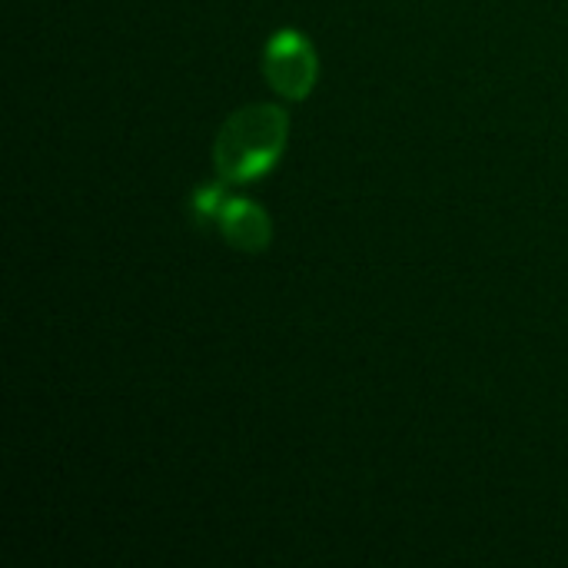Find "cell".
I'll use <instances>...</instances> for the list:
<instances>
[{"mask_svg":"<svg viewBox=\"0 0 568 568\" xmlns=\"http://www.w3.org/2000/svg\"><path fill=\"white\" fill-rule=\"evenodd\" d=\"M216 223H220V233L226 236V243L243 253H263L273 240L270 216L256 203L240 200V196H226Z\"/></svg>","mask_w":568,"mask_h":568,"instance_id":"obj_3","label":"cell"},{"mask_svg":"<svg viewBox=\"0 0 568 568\" xmlns=\"http://www.w3.org/2000/svg\"><path fill=\"white\" fill-rule=\"evenodd\" d=\"M223 203H226V190L216 183H206V186H200L196 193H193V200H190V216L196 220V226H210V223H216L220 220V210H223Z\"/></svg>","mask_w":568,"mask_h":568,"instance_id":"obj_4","label":"cell"},{"mask_svg":"<svg viewBox=\"0 0 568 568\" xmlns=\"http://www.w3.org/2000/svg\"><path fill=\"white\" fill-rule=\"evenodd\" d=\"M290 116L276 103H250L226 116L213 143V163L223 183H253L266 176L286 150Z\"/></svg>","mask_w":568,"mask_h":568,"instance_id":"obj_1","label":"cell"},{"mask_svg":"<svg viewBox=\"0 0 568 568\" xmlns=\"http://www.w3.org/2000/svg\"><path fill=\"white\" fill-rule=\"evenodd\" d=\"M263 73H266L270 87L280 97L306 100L313 83H316V77H320V63H316L313 43L300 30L273 33L266 50H263Z\"/></svg>","mask_w":568,"mask_h":568,"instance_id":"obj_2","label":"cell"}]
</instances>
